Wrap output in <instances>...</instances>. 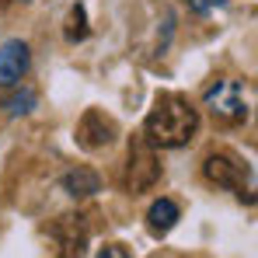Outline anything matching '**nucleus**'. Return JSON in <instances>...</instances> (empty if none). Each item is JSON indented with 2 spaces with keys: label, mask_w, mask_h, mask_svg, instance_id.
<instances>
[{
  "label": "nucleus",
  "mask_w": 258,
  "mask_h": 258,
  "mask_svg": "<svg viewBox=\"0 0 258 258\" xmlns=\"http://www.w3.org/2000/svg\"><path fill=\"white\" fill-rule=\"evenodd\" d=\"M199 129V108L185 94H161L143 119V140L161 150H178L185 147Z\"/></svg>",
  "instance_id": "obj_1"
},
{
  "label": "nucleus",
  "mask_w": 258,
  "mask_h": 258,
  "mask_svg": "<svg viewBox=\"0 0 258 258\" xmlns=\"http://www.w3.org/2000/svg\"><path fill=\"white\" fill-rule=\"evenodd\" d=\"M185 4H188V7H192L196 14H213L216 7H223L227 0H185Z\"/></svg>",
  "instance_id": "obj_13"
},
{
  "label": "nucleus",
  "mask_w": 258,
  "mask_h": 258,
  "mask_svg": "<svg viewBox=\"0 0 258 258\" xmlns=\"http://www.w3.org/2000/svg\"><path fill=\"white\" fill-rule=\"evenodd\" d=\"M178 220H181V210H178L174 199H157V203L147 210V227H150V234H157V237H164Z\"/></svg>",
  "instance_id": "obj_9"
},
{
  "label": "nucleus",
  "mask_w": 258,
  "mask_h": 258,
  "mask_svg": "<svg viewBox=\"0 0 258 258\" xmlns=\"http://www.w3.org/2000/svg\"><path fill=\"white\" fill-rule=\"evenodd\" d=\"M94 258H133V255H129L126 244H115V241H112V244L98 248V255H94Z\"/></svg>",
  "instance_id": "obj_12"
},
{
  "label": "nucleus",
  "mask_w": 258,
  "mask_h": 258,
  "mask_svg": "<svg viewBox=\"0 0 258 258\" xmlns=\"http://www.w3.org/2000/svg\"><path fill=\"white\" fill-rule=\"evenodd\" d=\"M203 174L206 181L223 188V192H237V199H244L248 206L255 203V168L244 164L237 154L230 150H216L203 161Z\"/></svg>",
  "instance_id": "obj_2"
},
{
  "label": "nucleus",
  "mask_w": 258,
  "mask_h": 258,
  "mask_svg": "<svg viewBox=\"0 0 258 258\" xmlns=\"http://www.w3.org/2000/svg\"><path fill=\"white\" fill-rule=\"evenodd\" d=\"M49 234H52V241H56V255L59 258H84L87 237H91L87 216H81V213L59 216V220L49 227Z\"/></svg>",
  "instance_id": "obj_5"
},
{
  "label": "nucleus",
  "mask_w": 258,
  "mask_h": 258,
  "mask_svg": "<svg viewBox=\"0 0 258 258\" xmlns=\"http://www.w3.org/2000/svg\"><path fill=\"white\" fill-rule=\"evenodd\" d=\"M203 105L223 122H244L251 115V98H248V87L241 81H216V84H210L206 94H203Z\"/></svg>",
  "instance_id": "obj_3"
},
{
  "label": "nucleus",
  "mask_w": 258,
  "mask_h": 258,
  "mask_svg": "<svg viewBox=\"0 0 258 258\" xmlns=\"http://www.w3.org/2000/svg\"><path fill=\"white\" fill-rule=\"evenodd\" d=\"M115 136H119L115 119L105 115L101 108H87L84 115H81V122H77V143H81L84 150H101V147H108Z\"/></svg>",
  "instance_id": "obj_6"
},
{
  "label": "nucleus",
  "mask_w": 258,
  "mask_h": 258,
  "mask_svg": "<svg viewBox=\"0 0 258 258\" xmlns=\"http://www.w3.org/2000/svg\"><path fill=\"white\" fill-rule=\"evenodd\" d=\"M157 178H161V161H157L154 147H150L143 136L133 140V147H129V164H126V188L133 196H136V192H147V188L157 185Z\"/></svg>",
  "instance_id": "obj_4"
},
{
  "label": "nucleus",
  "mask_w": 258,
  "mask_h": 258,
  "mask_svg": "<svg viewBox=\"0 0 258 258\" xmlns=\"http://www.w3.org/2000/svg\"><path fill=\"white\" fill-rule=\"evenodd\" d=\"M35 105H39V91H35V87H18V91H11V94L0 101V108H4L11 119H18V115H28Z\"/></svg>",
  "instance_id": "obj_10"
},
{
  "label": "nucleus",
  "mask_w": 258,
  "mask_h": 258,
  "mask_svg": "<svg viewBox=\"0 0 258 258\" xmlns=\"http://www.w3.org/2000/svg\"><path fill=\"white\" fill-rule=\"evenodd\" d=\"M28 67H32V52H28V42H21V39H11V42L0 45V87L21 84V77L28 74Z\"/></svg>",
  "instance_id": "obj_7"
},
{
  "label": "nucleus",
  "mask_w": 258,
  "mask_h": 258,
  "mask_svg": "<svg viewBox=\"0 0 258 258\" xmlns=\"http://www.w3.org/2000/svg\"><path fill=\"white\" fill-rule=\"evenodd\" d=\"M87 11L84 4H74L70 7V14H67V28H63V35H67V42H84L87 39Z\"/></svg>",
  "instance_id": "obj_11"
},
{
  "label": "nucleus",
  "mask_w": 258,
  "mask_h": 258,
  "mask_svg": "<svg viewBox=\"0 0 258 258\" xmlns=\"http://www.w3.org/2000/svg\"><path fill=\"white\" fill-rule=\"evenodd\" d=\"M59 188L70 196V199H87L94 192H101V178L91 171V168H74L59 178Z\"/></svg>",
  "instance_id": "obj_8"
}]
</instances>
